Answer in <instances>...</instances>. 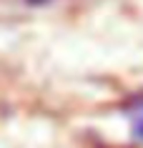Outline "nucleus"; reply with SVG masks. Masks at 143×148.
I'll list each match as a JSON object with an SVG mask.
<instances>
[{
	"label": "nucleus",
	"mask_w": 143,
	"mask_h": 148,
	"mask_svg": "<svg viewBox=\"0 0 143 148\" xmlns=\"http://www.w3.org/2000/svg\"><path fill=\"white\" fill-rule=\"evenodd\" d=\"M128 118H131V123H133L135 138L143 140V95H138V98L131 101V106H128Z\"/></svg>",
	"instance_id": "1"
}]
</instances>
